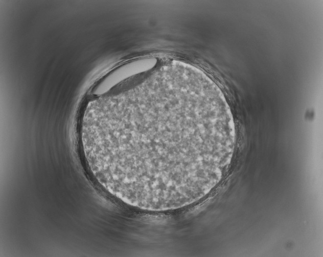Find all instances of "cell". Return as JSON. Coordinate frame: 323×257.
I'll list each match as a JSON object with an SVG mask.
<instances>
[{
	"instance_id": "obj_1",
	"label": "cell",
	"mask_w": 323,
	"mask_h": 257,
	"mask_svg": "<svg viewBox=\"0 0 323 257\" xmlns=\"http://www.w3.org/2000/svg\"><path fill=\"white\" fill-rule=\"evenodd\" d=\"M81 138L97 181L130 205L178 209L203 197L230 163L235 123L222 91L174 61L137 85L90 102Z\"/></svg>"
}]
</instances>
